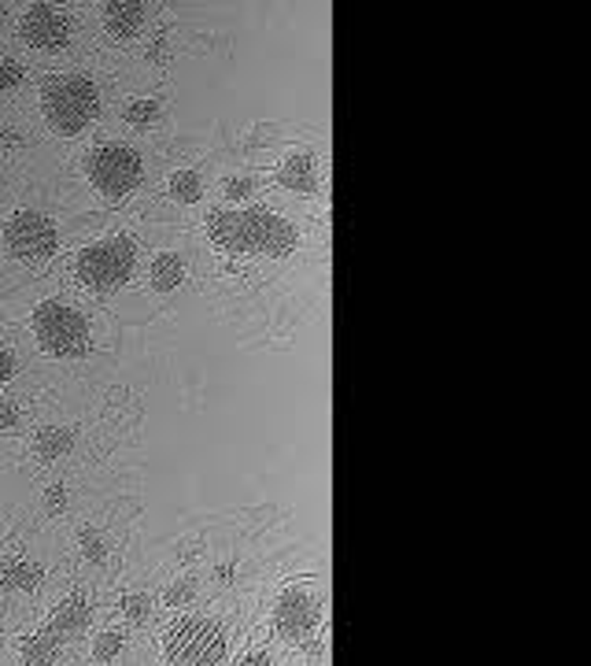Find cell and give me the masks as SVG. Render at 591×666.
<instances>
[{
	"mask_svg": "<svg viewBox=\"0 0 591 666\" xmlns=\"http://www.w3.org/2000/svg\"><path fill=\"white\" fill-rule=\"evenodd\" d=\"M207 234L215 244L229 248V252H266V256H285L296 248V230L270 212H219L211 215Z\"/></svg>",
	"mask_w": 591,
	"mask_h": 666,
	"instance_id": "obj_1",
	"label": "cell"
},
{
	"mask_svg": "<svg viewBox=\"0 0 591 666\" xmlns=\"http://www.w3.org/2000/svg\"><path fill=\"white\" fill-rule=\"evenodd\" d=\"M100 112V97H96V86L89 78H59V81H49L45 89V119L56 134H78L86 130L89 122L96 119Z\"/></svg>",
	"mask_w": 591,
	"mask_h": 666,
	"instance_id": "obj_2",
	"label": "cell"
},
{
	"mask_svg": "<svg viewBox=\"0 0 591 666\" xmlns=\"http://www.w3.org/2000/svg\"><path fill=\"white\" fill-rule=\"evenodd\" d=\"M34 329H37L41 345H45L49 352H56V356H78V352H86V341H89V329H86V322H81L78 311L63 307L56 300L37 307Z\"/></svg>",
	"mask_w": 591,
	"mask_h": 666,
	"instance_id": "obj_3",
	"label": "cell"
},
{
	"mask_svg": "<svg viewBox=\"0 0 591 666\" xmlns=\"http://www.w3.org/2000/svg\"><path fill=\"white\" fill-rule=\"evenodd\" d=\"M130 267H134L130 237H111V241H100L89 252L78 256V278L93 289H111L130 275Z\"/></svg>",
	"mask_w": 591,
	"mask_h": 666,
	"instance_id": "obj_4",
	"label": "cell"
},
{
	"mask_svg": "<svg viewBox=\"0 0 591 666\" xmlns=\"http://www.w3.org/2000/svg\"><path fill=\"white\" fill-rule=\"evenodd\" d=\"M86 166H89V178L108 197L130 193L141 178V156L134 149H126V144H100Z\"/></svg>",
	"mask_w": 591,
	"mask_h": 666,
	"instance_id": "obj_5",
	"label": "cell"
},
{
	"mask_svg": "<svg viewBox=\"0 0 591 666\" xmlns=\"http://www.w3.org/2000/svg\"><path fill=\"white\" fill-rule=\"evenodd\" d=\"M166 659L171 662H219L222 659V633L200 618H185L166 637Z\"/></svg>",
	"mask_w": 591,
	"mask_h": 666,
	"instance_id": "obj_6",
	"label": "cell"
},
{
	"mask_svg": "<svg viewBox=\"0 0 591 666\" xmlns=\"http://www.w3.org/2000/svg\"><path fill=\"white\" fill-rule=\"evenodd\" d=\"M4 241L8 248L27 259V263H37V259H49L56 252V226L45 219V215H34V212H23L8 222L4 230Z\"/></svg>",
	"mask_w": 591,
	"mask_h": 666,
	"instance_id": "obj_7",
	"label": "cell"
},
{
	"mask_svg": "<svg viewBox=\"0 0 591 666\" xmlns=\"http://www.w3.org/2000/svg\"><path fill=\"white\" fill-rule=\"evenodd\" d=\"M23 37L37 49H59L63 41H67V19L52 4H37L23 19Z\"/></svg>",
	"mask_w": 591,
	"mask_h": 666,
	"instance_id": "obj_8",
	"label": "cell"
},
{
	"mask_svg": "<svg viewBox=\"0 0 591 666\" xmlns=\"http://www.w3.org/2000/svg\"><path fill=\"white\" fill-rule=\"evenodd\" d=\"M314 622H319V608H314V600L285 596L281 611H278V626H281L285 637H303L307 630H314Z\"/></svg>",
	"mask_w": 591,
	"mask_h": 666,
	"instance_id": "obj_9",
	"label": "cell"
},
{
	"mask_svg": "<svg viewBox=\"0 0 591 666\" xmlns=\"http://www.w3.org/2000/svg\"><path fill=\"white\" fill-rule=\"evenodd\" d=\"M144 4H108V12H104V23H108V30L115 37H134L141 27H144Z\"/></svg>",
	"mask_w": 591,
	"mask_h": 666,
	"instance_id": "obj_10",
	"label": "cell"
},
{
	"mask_svg": "<svg viewBox=\"0 0 591 666\" xmlns=\"http://www.w3.org/2000/svg\"><path fill=\"white\" fill-rule=\"evenodd\" d=\"M281 182L292 185V190H314L311 159H307V156H292V159L281 166Z\"/></svg>",
	"mask_w": 591,
	"mask_h": 666,
	"instance_id": "obj_11",
	"label": "cell"
},
{
	"mask_svg": "<svg viewBox=\"0 0 591 666\" xmlns=\"http://www.w3.org/2000/svg\"><path fill=\"white\" fill-rule=\"evenodd\" d=\"M178 278H181V263H178V259L166 256V259L156 263V285H159V289H174Z\"/></svg>",
	"mask_w": 591,
	"mask_h": 666,
	"instance_id": "obj_12",
	"label": "cell"
},
{
	"mask_svg": "<svg viewBox=\"0 0 591 666\" xmlns=\"http://www.w3.org/2000/svg\"><path fill=\"white\" fill-rule=\"evenodd\" d=\"M86 618V608H81V600H71L67 608L56 615V630H67V626H78V622Z\"/></svg>",
	"mask_w": 591,
	"mask_h": 666,
	"instance_id": "obj_13",
	"label": "cell"
},
{
	"mask_svg": "<svg viewBox=\"0 0 591 666\" xmlns=\"http://www.w3.org/2000/svg\"><path fill=\"white\" fill-rule=\"evenodd\" d=\"M23 78V67L15 64V59H0V89H8V86H15V81Z\"/></svg>",
	"mask_w": 591,
	"mask_h": 666,
	"instance_id": "obj_14",
	"label": "cell"
},
{
	"mask_svg": "<svg viewBox=\"0 0 591 666\" xmlns=\"http://www.w3.org/2000/svg\"><path fill=\"white\" fill-rule=\"evenodd\" d=\"M174 193H181L185 200H196V197H200V190H196V178H193V174H181V178H174Z\"/></svg>",
	"mask_w": 591,
	"mask_h": 666,
	"instance_id": "obj_15",
	"label": "cell"
},
{
	"mask_svg": "<svg viewBox=\"0 0 591 666\" xmlns=\"http://www.w3.org/2000/svg\"><path fill=\"white\" fill-rule=\"evenodd\" d=\"M126 115H130L134 122H141V119H152V108H148V104H134V108L126 112Z\"/></svg>",
	"mask_w": 591,
	"mask_h": 666,
	"instance_id": "obj_16",
	"label": "cell"
},
{
	"mask_svg": "<svg viewBox=\"0 0 591 666\" xmlns=\"http://www.w3.org/2000/svg\"><path fill=\"white\" fill-rule=\"evenodd\" d=\"M115 648H119V640H115V637H108V640H100V648H96V655L104 659V655H111Z\"/></svg>",
	"mask_w": 591,
	"mask_h": 666,
	"instance_id": "obj_17",
	"label": "cell"
},
{
	"mask_svg": "<svg viewBox=\"0 0 591 666\" xmlns=\"http://www.w3.org/2000/svg\"><path fill=\"white\" fill-rule=\"evenodd\" d=\"M8 374H12V356H8V352H0V382H4Z\"/></svg>",
	"mask_w": 591,
	"mask_h": 666,
	"instance_id": "obj_18",
	"label": "cell"
},
{
	"mask_svg": "<svg viewBox=\"0 0 591 666\" xmlns=\"http://www.w3.org/2000/svg\"><path fill=\"white\" fill-rule=\"evenodd\" d=\"M0 19H4V4H0Z\"/></svg>",
	"mask_w": 591,
	"mask_h": 666,
	"instance_id": "obj_19",
	"label": "cell"
}]
</instances>
